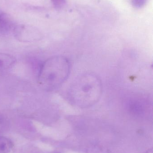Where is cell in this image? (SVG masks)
<instances>
[{
	"mask_svg": "<svg viewBox=\"0 0 153 153\" xmlns=\"http://www.w3.org/2000/svg\"><path fill=\"white\" fill-rule=\"evenodd\" d=\"M101 81L93 74L87 73L77 76L70 85L67 99L72 105L87 108L95 105L102 94Z\"/></svg>",
	"mask_w": 153,
	"mask_h": 153,
	"instance_id": "obj_1",
	"label": "cell"
},
{
	"mask_svg": "<svg viewBox=\"0 0 153 153\" xmlns=\"http://www.w3.org/2000/svg\"><path fill=\"white\" fill-rule=\"evenodd\" d=\"M70 63L63 56H52L43 62L38 75V82L46 91H52L62 86L69 77Z\"/></svg>",
	"mask_w": 153,
	"mask_h": 153,
	"instance_id": "obj_2",
	"label": "cell"
},
{
	"mask_svg": "<svg viewBox=\"0 0 153 153\" xmlns=\"http://www.w3.org/2000/svg\"><path fill=\"white\" fill-rule=\"evenodd\" d=\"M17 40L22 42H33L41 40L42 33L36 27L31 25L20 24L15 25L12 30Z\"/></svg>",
	"mask_w": 153,
	"mask_h": 153,
	"instance_id": "obj_3",
	"label": "cell"
},
{
	"mask_svg": "<svg viewBox=\"0 0 153 153\" xmlns=\"http://www.w3.org/2000/svg\"><path fill=\"white\" fill-rule=\"evenodd\" d=\"M16 63L14 56L9 54L0 53V76L8 72Z\"/></svg>",
	"mask_w": 153,
	"mask_h": 153,
	"instance_id": "obj_4",
	"label": "cell"
},
{
	"mask_svg": "<svg viewBox=\"0 0 153 153\" xmlns=\"http://www.w3.org/2000/svg\"><path fill=\"white\" fill-rule=\"evenodd\" d=\"M15 25L10 15L7 13L0 17V34H5L13 30Z\"/></svg>",
	"mask_w": 153,
	"mask_h": 153,
	"instance_id": "obj_5",
	"label": "cell"
},
{
	"mask_svg": "<svg viewBox=\"0 0 153 153\" xmlns=\"http://www.w3.org/2000/svg\"><path fill=\"white\" fill-rule=\"evenodd\" d=\"M13 147L12 141L7 137L0 136V153H9Z\"/></svg>",
	"mask_w": 153,
	"mask_h": 153,
	"instance_id": "obj_6",
	"label": "cell"
},
{
	"mask_svg": "<svg viewBox=\"0 0 153 153\" xmlns=\"http://www.w3.org/2000/svg\"><path fill=\"white\" fill-rule=\"evenodd\" d=\"M8 125V121L3 115L0 114V128L7 126Z\"/></svg>",
	"mask_w": 153,
	"mask_h": 153,
	"instance_id": "obj_7",
	"label": "cell"
},
{
	"mask_svg": "<svg viewBox=\"0 0 153 153\" xmlns=\"http://www.w3.org/2000/svg\"><path fill=\"white\" fill-rule=\"evenodd\" d=\"M55 7L60 8L65 2V0H51Z\"/></svg>",
	"mask_w": 153,
	"mask_h": 153,
	"instance_id": "obj_8",
	"label": "cell"
},
{
	"mask_svg": "<svg viewBox=\"0 0 153 153\" xmlns=\"http://www.w3.org/2000/svg\"><path fill=\"white\" fill-rule=\"evenodd\" d=\"M145 0H134V4L137 6L142 5V3H143Z\"/></svg>",
	"mask_w": 153,
	"mask_h": 153,
	"instance_id": "obj_9",
	"label": "cell"
},
{
	"mask_svg": "<svg viewBox=\"0 0 153 153\" xmlns=\"http://www.w3.org/2000/svg\"><path fill=\"white\" fill-rule=\"evenodd\" d=\"M5 14H6V13H5L2 10L0 9V17H2L4 15H5Z\"/></svg>",
	"mask_w": 153,
	"mask_h": 153,
	"instance_id": "obj_10",
	"label": "cell"
},
{
	"mask_svg": "<svg viewBox=\"0 0 153 153\" xmlns=\"http://www.w3.org/2000/svg\"><path fill=\"white\" fill-rule=\"evenodd\" d=\"M145 153H153L152 148L149 149L148 151H146Z\"/></svg>",
	"mask_w": 153,
	"mask_h": 153,
	"instance_id": "obj_11",
	"label": "cell"
},
{
	"mask_svg": "<svg viewBox=\"0 0 153 153\" xmlns=\"http://www.w3.org/2000/svg\"><path fill=\"white\" fill-rule=\"evenodd\" d=\"M57 153V152H53V153Z\"/></svg>",
	"mask_w": 153,
	"mask_h": 153,
	"instance_id": "obj_12",
	"label": "cell"
}]
</instances>
